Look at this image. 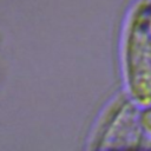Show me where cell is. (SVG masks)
I'll return each mask as SVG.
<instances>
[{
	"label": "cell",
	"mask_w": 151,
	"mask_h": 151,
	"mask_svg": "<svg viewBox=\"0 0 151 151\" xmlns=\"http://www.w3.org/2000/svg\"><path fill=\"white\" fill-rule=\"evenodd\" d=\"M122 68L127 96L139 106L151 104V18L149 1L130 8L122 39Z\"/></svg>",
	"instance_id": "obj_1"
},
{
	"label": "cell",
	"mask_w": 151,
	"mask_h": 151,
	"mask_svg": "<svg viewBox=\"0 0 151 151\" xmlns=\"http://www.w3.org/2000/svg\"><path fill=\"white\" fill-rule=\"evenodd\" d=\"M142 122L145 133L151 137V104L146 106L144 112H142Z\"/></svg>",
	"instance_id": "obj_3"
},
{
	"label": "cell",
	"mask_w": 151,
	"mask_h": 151,
	"mask_svg": "<svg viewBox=\"0 0 151 151\" xmlns=\"http://www.w3.org/2000/svg\"><path fill=\"white\" fill-rule=\"evenodd\" d=\"M145 134L139 105L129 96H119L101 113L88 143L97 150L139 147Z\"/></svg>",
	"instance_id": "obj_2"
},
{
	"label": "cell",
	"mask_w": 151,
	"mask_h": 151,
	"mask_svg": "<svg viewBox=\"0 0 151 151\" xmlns=\"http://www.w3.org/2000/svg\"><path fill=\"white\" fill-rule=\"evenodd\" d=\"M149 1V0H147ZM149 12H150V18H151V0L149 1Z\"/></svg>",
	"instance_id": "obj_4"
}]
</instances>
